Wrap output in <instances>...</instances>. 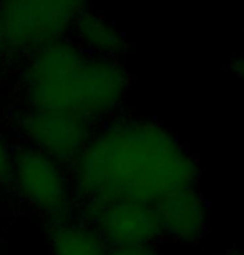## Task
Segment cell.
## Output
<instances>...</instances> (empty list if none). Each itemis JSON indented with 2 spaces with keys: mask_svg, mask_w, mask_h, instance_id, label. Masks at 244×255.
<instances>
[{
  "mask_svg": "<svg viewBox=\"0 0 244 255\" xmlns=\"http://www.w3.org/2000/svg\"><path fill=\"white\" fill-rule=\"evenodd\" d=\"M75 216L90 224L108 249L155 247L161 241L153 206L128 201L78 204Z\"/></svg>",
  "mask_w": 244,
  "mask_h": 255,
  "instance_id": "obj_5",
  "label": "cell"
},
{
  "mask_svg": "<svg viewBox=\"0 0 244 255\" xmlns=\"http://www.w3.org/2000/svg\"><path fill=\"white\" fill-rule=\"evenodd\" d=\"M23 146L35 149L50 159L68 167L95 131V125L55 111L22 108L15 118Z\"/></svg>",
  "mask_w": 244,
  "mask_h": 255,
  "instance_id": "obj_6",
  "label": "cell"
},
{
  "mask_svg": "<svg viewBox=\"0 0 244 255\" xmlns=\"http://www.w3.org/2000/svg\"><path fill=\"white\" fill-rule=\"evenodd\" d=\"M13 147L10 146L7 136L0 129V192L8 189L10 184V172H12L13 161Z\"/></svg>",
  "mask_w": 244,
  "mask_h": 255,
  "instance_id": "obj_10",
  "label": "cell"
},
{
  "mask_svg": "<svg viewBox=\"0 0 244 255\" xmlns=\"http://www.w3.org/2000/svg\"><path fill=\"white\" fill-rule=\"evenodd\" d=\"M106 255H161L155 247L140 249H108Z\"/></svg>",
  "mask_w": 244,
  "mask_h": 255,
  "instance_id": "obj_11",
  "label": "cell"
},
{
  "mask_svg": "<svg viewBox=\"0 0 244 255\" xmlns=\"http://www.w3.org/2000/svg\"><path fill=\"white\" fill-rule=\"evenodd\" d=\"M47 239L52 255H106L108 252L95 229L75 214L48 224Z\"/></svg>",
  "mask_w": 244,
  "mask_h": 255,
  "instance_id": "obj_9",
  "label": "cell"
},
{
  "mask_svg": "<svg viewBox=\"0 0 244 255\" xmlns=\"http://www.w3.org/2000/svg\"><path fill=\"white\" fill-rule=\"evenodd\" d=\"M130 73L120 60L96 57L72 38L25 58L18 93L22 108L55 111L98 126L121 113Z\"/></svg>",
  "mask_w": 244,
  "mask_h": 255,
  "instance_id": "obj_2",
  "label": "cell"
},
{
  "mask_svg": "<svg viewBox=\"0 0 244 255\" xmlns=\"http://www.w3.org/2000/svg\"><path fill=\"white\" fill-rule=\"evenodd\" d=\"M161 239L176 244H196L210 227V206L198 187L170 194L155 206Z\"/></svg>",
  "mask_w": 244,
  "mask_h": 255,
  "instance_id": "obj_7",
  "label": "cell"
},
{
  "mask_svg": "<svg viewBox=\"0 0 244 255\" xmlns=\"http://www.w3.org/2000/svg\"><path fill=\"white\" fill-rule=\"evenodd\" d=\"M225 255H244V251H233V252H228Z\"/></svg>",
  "mask_w": 244,
  "mask_h": 255,
  "instance_id": "obj_14",
  "label": "cell"
},
{
  "mask_svg": "<svg viewBox=\"0 0 244 255\" xmlns=\"http://www.w3.org/2000/svg\"><path fill=\"white\" fill-rule=\"evenodd\" d=\"M88 7L80 2H3L0 3L8 57H23L70 38L75 20Z\"/></svg>",
  "mask_w": 244,
  "mask_h": 255,
  "instance_id": "obj_3",
  "label": "cell"
},
{
  "mask_svg": "<svg viewBox=\"0 0 244 255\" xmlns=\"http://www.w3.org/2000/svg\"><path fill=\"white\" fill-rule=\"evenodd\" d=\"M8 57L7 47H5V37H3V28H2V20H0V68L5 63V58Z\"/></svg>",
  "mask_w": 244,
  "mask_h": 255,
  "instance_id": "obj_13",
  "label": "cell"
},
{
  "mask_svg": "<svg viewBox=\"0 0 244 255\" xmlns=\"http://www.w3.org/2000/svg\"><path fill=\"white\" fill-rule=\"evenodd\" d=\"M70 38L85 52L103 58L120 60L126 50L125 35L103 15L90 10V7L75 20Z\"/></svg>",
  "mask_w": 244,
  "mask_h": 255,
  "instance_id": "obj_8",
  "label": "cell"
},
{
  "mask_svg": "<svg viewBox=\"0 0 244 255\" xmlns=\"http://www.w3.org/2000/svg\"><path fill=\"white\" fill-rule=\"evenodd\" d=\"M230 70H231L233 75L238 76L241 81H244V55L233 60L231 65H230Z\"/></svg>",
  "mask_w": 244,
  "mask_h": 255,
  "instance_id": "obj_12",
  "label": "cell"
},
{
  "mask_svg": "<svg viewBox=\"0 0 244 255\" xmlns=\"http://www.w3.org/2000/svg\"><path fill=\"white\" fill-rule=\"evenodd\" d=\"M200 164L160 121L116 115L95 128L68 167L78 204L128 201L156 206L173 192L196 187Z\"/></svg>",
  "mask_w": 244,
  "mask_h": 255,
  "instance_id": "obj_1",
  "label": "cell"
},
{
  "mask_svg": "<svg viewBox=\"0 0 244 255\" xmlns=\"http://www.w3.org/2000/svg\"><path fill=\"white\" fill-rule=\"evenodd\" d=\"M20 202L42 216L48 224L75 214L68 169L42 152L22 146L13 151L10 184Z\"/></svg>",
  "mask_w": 244,
  "mask_h": 255,
  "instance_id": "obj_4",
  "label": "cell"
}]
</instances>
